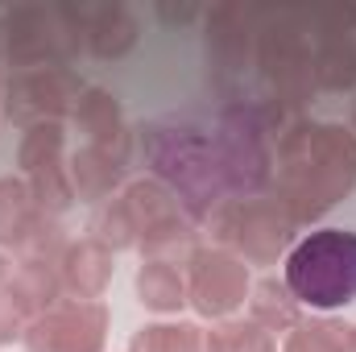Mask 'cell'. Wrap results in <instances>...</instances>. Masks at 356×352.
I'll return each instance as SVG.
<instances>
[{"instance_id":"cell-1","label":"cell","mask_w":356,"mask_h":352,"mask_svg":"<svg viewBox=\"0 0 356 352\" xmlns=\"http://www.w3.org/2000/svg\"><path fill=\"white\" fill-rule=\"evenodd\" d=\"M356 186V133L344 125L298 120L277 141V203L294 224L332 211Z\"/></svg>"},{"instance_id":"cell-2","label":"cell","mask_w":356,"mask_h":352,"mask_svg":"<svg viewBox=\"0 0 356 352\" xmlns=\"http://www.w3.org/2000/svg\"><path fill=\"white\" fill-rule=\"evenodd\" d=\"M141 145L158 182L175 191L182 211L211 220V211L228 203L232 186L220 158L216 129H203L191 120H158L141 129Z\"/></svg>"},{"instance_id":"cell-3","label":"cell","mask_w":356,"mask_h":352,"mask_svg":"<svg viewBox=\"0 0 356 352\" xmlns=\"http://www.w3.org/2000/svg\"><path fill=\"white\" fill-rule=\"evenodd\" d=\"M257 67L277 108L315 99V25L311 8H257Z\"/></svg>"},{"instance_id":"cell-4","label":"cell","mask_w":356,"mask_h":352,"mask_svg":"<svg viewBox=\"0 0 356 352\" xmlns=\"http://www.w3.org/2000/svg\"><path fill=\"white\" fill-rule=\"evenodd\" d=\"M286 290L315 311H332L356 298V232L323 228L298 241L286 257Z\"/></svg>"},{"instance_id":"cell-5","label":"cell","mask_w":356,"mask_h":352,"mask_svg":"<svg viewBox=\"0 0 356 352\" xmlns=\"http://www.w3.org/2000/svg\"><path fill=\"white\" fill-rule=\"evenodd\" d=\"M211 237L220 249L253 265H273L294 241V220L277 199H228L224 207L211 211Z\"/></svg>"},{"instance_id":"cell-6","label":"cell","mask_w":356,"mask_h":352,"mask_svg":"<svg viewBox=\"0 0 356 352\" xmlns=\"http://www.w3.org/2000/svg\"><path fill=\"white\" fill-rule=\"evenodd\" d=\"M83 50L79 29L71 25L67 8L46 4H21L0 17V58L8 67L33 71V67H63Z\"/></svg>"},{"instance_id":"cell-7","label":"cell","mask_w":356,"mask_h":352,"mask_svg":"<svg viewBox=\"0 0 356 352\" xmlns=\"http://www.w3.org/2000/svg\"><path fill=\"white\" fill-rule=\"evenodd\" d=\"M207 75L232 104L253 108L249 71L257 63V8L253 4H220L207 13Z\"/></svg>"},{"instance_id":"cell-8","label":"cell","mask_w":356,"mask_h":352,"mask_svg":"<svg viewBox=\"0 0 356 352\" xmlns=\"http://www.w3.org/2000/svg\"><path fill=\"white\" fill-rule=\"evenodd\" d=\"M83 79L71 67H33V71H17L4 88V116L21 129L33 125H58L63 116H75Z\"/></svg>"},{"instance_id":"cell-9","label":"cell","mask_w":356,"mask_h":352,"mask_svg":"<svg viewBox=\"0 0 356 352\" xmlns=\"http://www.w3.org/2000/svg\"><path fill=\"white\" fill-rule=\"evenodd\" d=\"M186 273V303L203 319H224L232 315L245 294H249V265L232 257L228 249H195Z\"/></svg>"},{"instance_id":"cell-10","label":"cell","mask_w":356,"mask_h":352,"mask_svg":"<svg viewBox=\"0 0 356 352\" xmlns=\"http://www.w3.org/2000/svg\"><path fill=\"white\" fill-rule=\"evenodd\" d=\"M17 166L25 170L29 191H33V199L46 216H58V211L71 207L75 191H71V178H67V166H63V125L25 129L21 150H17Z\"/></svg>"},{"instance_id":"cell-11","label":"cell","mask_w":356,"mask_h":352,"mask_svg":"<svg viewBox=\"0 0 356 352\" xmlns=\"http://www.w3.org/2000/svg\"><path fill=\"white\" fill-rule=\"evenodd\" d=\"M108 311L104 303H63L25 328L29 352H104Z\"/></svg>"},{"instance_id":"cell-12","label":"cell","mask_w":356,"mask_h":352,"mask_svg":"<svg viewBox=\"0 0 356 352\" xmlns=\"http://www.w3.org/2000/svg\"><path fill=\"white\" fill-rule=\"evenodd\" d=\"M315 25V88L353 91L356 88V13L340 8H311Z\"/></svg>"},{"instance_id":"cell-13","label":"cell","mask_w":356,"mask_h":352,"mask_svg":"<svg viewBox=\"0 0 356 352\" xmlns=\"http://www.w3.org/2000/svg\"><path fill=\"white\" fill-rule=\"evenodd\" d=\"M71 25L79 29L83 46L99 58H124L133 46H137V21L129 17L124 4H63Z\"/></svg>"},{"instance_id":"cell-14","label":"cell","mask_w":356,"mask_h":352,"mask_svg":"<svg viewBox=\"0 0 356 352\" xmlns=\"http://www.w3.org/2000/svg\"><path fill=\"white\" fill-rule=\"evenodd\" d=\"M120 203H124V211H129V220H133L137 245H145L149 237H158V232H166V228L186 224V211H182L178 195L170 186H162L158 178H137V182H129L124 195H120Z\"/></svg>"},{"instance_id":"cell-15","label":"cell","mask_w":356,"mask_h":352,"mask_svg":"<svg viewBox=\"0 0 356 352\" xmlns=\"http://www.w3.org/2000/svg\"><path fill=\"white\" fill-rule=\"evenodd\" d=\"M75 120H79V129L88 133L91 150H99V154H108L112 162L124 166V158H129V129H124V116H120V104H116L112 91L88 88L79 95Z\"/></svg>"},{"instance_id":"cell-16","label":"cell","mask_w":356,"mask_h":352,"mask_svg":"<svg viewBox=\"0 0 356 352\" xmlns=\"http://www.w3.org/2000/svg\"><path fill=\"white\" fill-rule=\"evenodd\" d=\"M58 278L79 303H99V294L112 282V249L99 245L95 237L67 245V253L58 257Z\"/></svg>"},{"instance_id":"cell-17","label":"cell","mask_w":356,"mask_h":352,"mask_svg":"<svg viewBox=\"0 0 356 352\" xmlns=\"http://www.w3.org/2000/svg\"><path fill=\"white\" fill-rule=\"evenodd\" d=\"M46 220H50V216L38 207L29 182H21V178H0V245H8V249L21 253V249L46 228Z\"/></svg>"},{"instance_id":"cell-18","label":"cell","mask_w":356,"mask_h":352,"mask_svg":"<svg viewBox=\"0 0 356 352\" xmlns=\"http://www.w3.org/2000/svg\"><path fill=\"white\" fill-rule=\"evenodd\" d=\"M120 162H112L108 154H99V150H91L83 145L79 154H71V162H67V178H71V191L79 195V199H88V203H99V199H108L112 191H116V182H120Z\"/></svg>"},{"instance_id":"cell-19","label":"cell","mask_w":356,"mask_h":352,"mask_svg":"<svg viewBox=\"0 0 356 352\" xmlns=\"http://www.w3.org/2000/svg\"><path fill=\"white\" fill-rule=\"evenodd\" d=\"M58 290H63V278H58L50 265H42V262H25L17 273H13V282H8V294L21 303V311H25L29 319L54 311Z\"/></svg>"},{"instance_id":"cell-20","label":"cell","mask_w":356,"mask_h":352,"mask_svg":"<svg viewBox=\"0 0 356 352\" xmlns=\"http://www.w3.org/2000/svg\"><path fill=\"white\" fill-rule=\"evenodd\" d=\"M249 311H253V323H261L269 336H273V332H290V328L302 323L298 298H294V294L286 290V282H277V278H261V282L253 286Z\"/></svg>"},{"instance_id":"cell-21","label":"cell","mask_w":356,"mask_h":352,"mask_svg":"<svg viewBox=\"0 0 356 352\" xmlns=\"http://www.w3.org/2000/svg\"><path fill=\"white\" fill-rule=\"evenodd\" d=\"M137 294L149 311H178L186 303V282L178 273V265L170 262H145L137 273Z\"/></svg>"},{"instance_id":"cell-22","label":"cell","mask_w":356,"mask_h":352,"mask_svg":"<svg viewBox=\"0 0 356 352\" xmlns=\"http://www.w3.org/2000/svg\"><path fill=\"white\" fill-rule=\"evenodd\" d=\"M129 352H207V332L195 323H149L129 340Z\"/></svg>"},{"instance_id":"cell-23","label":"cell","mask_w":356,"mask_h":352,"mask_svg":"<svg viewBox=\"0 0 356 352\" xmlns=\"http://www.w3.org/2000/svg\"><path fill=\"white\" fill-rule=\"evenodd\" d=\"M207 352H277V344L253 319H224L207 332Z\"/></svg>"},{"instance_id":"cell-24","label":"cell","mask_w":356,"mask_h":352,"mask_svg":"<svg viewBox=\"0 0 356 352\" xmlns=\"http://www.w3.org/2000/svg\"><path fill=\"white\" fill-rule=\"evenodd\" d=\"M344 328L340 319H302L290 328L282 352H344Z\"/></svg>"},{"instance_id":"cell-25","label":"cell","mask_w":356,"mask_h":352,"mask_svg":"<svg viewBox=\"0 0 356 352\" xmlns=\"http://www.w3.org/2000/svg\"><path fill=\"white\" fill-rule=\"evenodd\" d=\"M95 232H99L95 241L108 245V249H133V245H137V232H133V220H129L120 195H112V199L99 207V216H95Z\"/></svg>"},{"instance_id":"cell-26","label":"cell","mask_w":356,"mask_h":352,"mask_svg":"<svg viewBox=\"0 0 356 352\" xmlns=\"http://www.w3.org/2000/svg\"><path fill=\"white\" fill-rule=\"evenodd\" d=\"M33 319L21 311V303L8 294V286L0 290V344H13L17 336H25V328H29Z\"/></svg>"},{"instance_id":"cell-27","label":"cell","mask_w":356,"mask_h":352,"mask_svg":"<svg viewBox=\"0 0 356 352\" xmlns=\"http://www.w3.org/2000/svg\"><path fill=\"white\" fill-rule=\"evenodd\" d=\"M344 352H356V323L344 328Z\"/></svg>"},{"instance_id":"cell-28","label":"cell","mask_w":356,"mask_h":352,"mask_svg":"<svg viewBox=\"0 0 356 352\" xmlns=\"http://www.w3.org/2000/svg\"><path fill=\"white\" fill-rule=\"evenodd\" d=\"M4 278H8V265H4V257H0V282H4Z\"/></svg>"},{"instance_id":"cell-29","label":"cell","mask_w":356,"mask_h":352,"mask_svg":"<svg viewBox=\"0 0 356 352\" xmlns=\"http://www.w3.org/2000/svg\"><path fill=\"white\" fill-rule=\"evenodd\" d=\"M353 133H356V108H353Z\"/></svg>"}]
</instances>
